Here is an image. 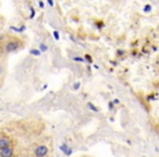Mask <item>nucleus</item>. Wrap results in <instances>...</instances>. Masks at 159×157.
Here are the masks:
<instances>
[{"instance_id":"nucleus-1","label":"nucleus","mask_w":159,"mask_h":157,"mask_svg":"<svg viewBox=\"0 0 159 157\" xmlns=\"http://www.w3.org/2000/svg\"><path fill=\"white\" fill-rule=\"evenodd\" d=\"M48 154V147L45 145H40L35 149V155L37 157H45Z\"/></svg>"},{"instance_id":"nucleus-2","label":"nucleus","mask_w":159,"mask_h":157,"mask_svg":"<svg viewBox=\"0 0 159 157\" xmlns=\"http://www.w3.org/2000/svg\"><path fill=\"white\" fill-rule=\"evenodd\" d=\"M1 157H12L13 155V148H11L10 146L8 147H4L1 149V153H0Z\"/></svg>"},{"instance_id":"nucleus-3","label":"nucleus","mask_w":159,"mask_h":157,"mask_svg":"<svg viewBox=\"0 0 159 157\" xmlns=\"http://www.w3.org/2000/svg\"><path fill=\"white\" fill-rule=\"evenodd\" d=\"M18 48H19V44L17 43V41H10V43H8V45L6 47L7 51H14Z\"/></svg>"},{"instance_id":"nucleus-4","label":"nucleus","mask_w":159,"mask_h":157,"mask_svg":"<svg viewBox=\"0 0 159 157\" xmlns=\"http://www.w3.org/2000/svg\"><path fill=\"white\" fill-rule=\"evenodd\" d=\"M10 146V140L7 138H2L0 139V149H2L4 147H8Z\"/></svg>"},{"instance_id":"nucleus-5","label":"nucleus","mask_w":159,"mask_h":157,"mask_svg":"<svg viewBox=\"0 0 159 157\" xmlns=\"http://www.w3.org/2000/svg\"><path fill=\"white\" fill-rule=\"evenodd\" d=\"M87 106H88V108L91 109V110H93V111H95V112H97V111H98V108H97L96 106H95L94 104L88 103V104H87Z\"/></svg>"},{"instance_id":"nucleus-6","label":"nucleus","mask_w":159,"mask_h":157,"mask_svg":"<svg viewBox=\"0 0 159 157\" xmlns=\"http://www.w3.org/2000/svg\"><path fill=\"white\" fill-rule=\"evenodd\" d=\"M30 52L32 55H34V56H40V54H41V51L38 50V49H32Z\"/></svg>"},{"instance_id":"nucleus-7","label":"nucleus","mask_w":159,"mask_h":157,"mask_svg":"<svg viewBox=\"0 0 159 157\" xmlns=\"http://www.w3.org/2000/svg\"><path fill=\"white\" fill-rule=\"evenodd\" d=\"M151 6L150 4H146V6L144 7V12H146V13H148V12H150L151 11Z\"/></svg>"},{"instance_id":"nucleus-8","label":"nucleus","mask_w":159,"mask_h":157,"mask_svg":"<svg viewBox=\"0 0 159 157\" xmlns=\"http://www.w3.org/2000/svg\"><path fill=\"white\" fill-rule=\"evenodd\" d=\"M73 61H76V62H86L84 58H81V57H74Z\"/></svg>"},{"instance_id":"nucleus-9","label":"nucleus","mask_w":159,"mask_h":157,"mask_svg":"<svg viewBox=\"0 0 159 157\" xmlns=\"http://www.w3.org/2000/svg\"><path fill=\"white\" fill-rule=\"evenodd\" d=\"M84 59H85V61H86V62H88V63H92V62H93L92 57L89 56V55H85V58H84Z\"/></svg>"},{"instance_id":"nucleus-10","label":"nucleus","mask_w":159,"mask_h":157,"mask_svg":"<svg viewBox=\"0 0 159 157\" xmlns=\"http://www.w3.org/2000/svg\"><path fill=\"white\" fill-rule=\"evenodd\" d=\"M47 49H48V47H47L45 44H40V51H46Z\"/></svg>"},{"instance_id":"nucleus-11","label":"nucleus","mask_w":159,"mask_h":157,"mask_svg":"<svg viewBox=\"0 0 159 157\" xmlns=\"http://www.w3.org/2000/svg\"><path fill=\"white\" fill-rule=\"evenodd\" d=\"M54 37H55V39H56V40H59V38H60L59 33H58L57 31H55V32H54Z\"/></svg>"},{"instance_id":"nucleus-12","label":"nucleus","mask_w":159,"mask_h":157,"mask_svg":"<svg viewBox=\"0 0 159 157\" xmlns=\"http://www.w3.org/2000/svg\"><path fill=\"white\" fill-rule=\"evenodd\" d=\"M80 86H81V83H80V82H76L75 84L73 85V88H74V90H78Z\"/></svg>"},{"instance_id":"nucleus-13","label":"nucleus","mask_w":159,"mask_h":157,"mask_svg":"<svg viewBox=\"0 0 159 157\" xmlns=\"http://www.w3.org/2000/svg\"><path fill=\"white\" fill-rule=\"evenodd\" d=\"M34 17H35V11H34L33 8H31V17H30V19H33Z\"/></svg>"},{"instance_id":"nucleus-14","label":"nucleus","mask_w":159,"mask_h":157,"mask_svg":"<svg viewBox=\"0 0 159 157\" xmlns=\"http://www.w3.org/2000/svg\"><path fill=\"white\" fill-rule=\"evenodd\" d=\"M113 107H114V103H113V102L109 103V109H110V110H112V109H113Z\"/></svg>"},{"instance_id":"nucleus-15","label":"nucleus","mask_w":159,"mask_h":157,"mask_svg":"<svg viewBox=\"0 0 159 157\" xmlns=\"http://www.w3.org/2000/svg\"><path fill=\"white\" fill-rule=\"evenodd\" d=\"M38 3H39V7H40L41 9H44V7H45V6H44V2H43V1H39Z\"/></svg>"},{"instance_id":"nucleus-16","label":"nucleus","mask_w":159,"mask_h":157,"mask_svg":"<svg viewBox=\"0 0 159 157\" xmlns=\"http://www.w3.org/2000/svg\"><path fill=\"white\" fill-rule=\"evenodd\" d=\"M47 1L50 4V7H54V1H52V0H47Z\"/></svg>"},{"instance_id":"nucleus-17","label":"nucleus","mask_w":159,"mask_h":157,"mask_svg":"<svg viewBox=\"0 0 159 157\" xmlns=\"http://www.w3.org/2000/svg\"><path fill=\"white\" fill-rule=\"evenodd\" d=\"M118 55H123V51L122 50H119L118 51Z\"/></svg>"},{"instance_id":"nucleus-18","label":"nucleus","mask_w":159,"mask_h":157,"mask_svg":"<svg viewBox=\"0 0 159 157\" xmlns=\"http://www.w3.org/2000/svg\"><path fill=\"white\" fill-rule=\"evenodd\" d=\"M113 103H114V104H119V101H118V99H114Z\"/></svg>"},{"instance_id":"nucleus-19","label":"nucleus","mask_w":159,"mask_h":157,"mask_svg":"<svg viewBox=\"0 0 159 157\" xmlns=\"http://www.w3.org/2000/svg\"><path fill=\"white\" fill-rule=\"evenodd\" d=\"M2 38H3V36H2V35H0V40H1Z\"/></svg>"}]
</instances>
